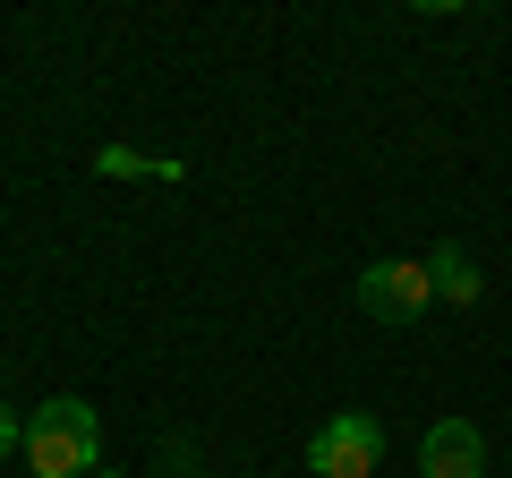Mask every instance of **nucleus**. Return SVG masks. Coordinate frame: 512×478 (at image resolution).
Segmentation results:
<instances>
[{
	"label": "nucleus",
	"mask_w": 512,
	"mask_h": 478,
	"mask_svg": "<svg viewBox=\"0 0 512 478\" xmlns=\"http://www.w3.org/2000/svg\"><path fill=\"white\" fill-rule=\"evenodd\" d=\"M359 308L384 316V325L427 316V308H436V274H427V257H376V265H359Z\"/></svg>",
	"instance_id": "7ed1b4c3"
},
{
	"label": "nucleus",
	"mask_w": 512,
	"mask_h": 478,
	"mask_svg": "<svg viewBox=\"0 0 512 478\" xmlns=\"http://www.w3.org/2000/svg\"><path fill=\"white\" fill-rule=\"evenodd\" d=\"M419 478H487V436L478 419H436L419 436Z\"/></svg>",
	"instance_id": "20e7f679"
},
{
	"label": "nucleus",
	"mask_w": 512,
	"mask_h": 478,
	"mask_svg": "<svg viewBox=\"0 0 512 478\" xmlns=\"http://www.w3.org/2000/svg\"><path fill=\"white\" fill-rule=\"evenodd\" d=\"M9 453H26V427H18V410L0 402V461H9Z\"/></svg>",
	"instance_id": "0eeeda50"
},
{
	"label": "nucleus",
	"mask_w": 512,
	"mask_h": 478,
	"mask_svg": "<svg viewBox=\"0 0 512 478\" xmlns=\"http://www.w3.org/2000/svg\"><path fill=\"white\" fill-rule=\"evenodd\" d=\"M94 171H103V180H180L171 154H137V146H103V154H94Z\"/></svg>",
	"instance_id": "423d86ee"
},
{
	"label": "nucleus",
	"mask_w": 512,
	"mask_h": 478,
	"mask_svg": "<svg viewBox=\"0 0 512 478\" xmlns=\"http://www.w3.org/2000/svg\"><path fill=\"white\" fill-rule=\"evenodd\" d=\"M94 478H120V470H94Z\"/></svg>",
	"instance_id": "6e6552de"
},
{
	"label": "nucleus",
	"mask_w": 512,
	"mask_h": 478,
	"mask_svg": "<svg viewBox=\"0 0 512 478\" xmlns=\"http://www.w3.org/2000/svg\"><path fill=\"white\" fill-rule=\"evenodd\" d=\"M26 470L35 478H94L103 470V419H94L77 393H52V402L26 419Z\"/></svg>",
	"instance_id": "f257e3e1"
},
{
	"label": "nucleus",
	"mask_w": 512,
	"mask_h": 478,
	"mask_svg": "<svg viewBox=\"0 0 512 478\" xmlns=\"http://www.w3.org/2000/svg\"><path fill=\"white\" fill-rule=\"evenodd\" d=\"M427 274H436V299H444V308H478V299H487V274H478L470 248H453V239L427 257Z\"/></svg>",
	"instance_id": "39448f33"
},
{
	"label": "nucleus",
	"mask_w": 512,
	"mask_h": 478,
	"mask_svg": "<svg viewBox=\"0 0 512 478\" xmlns=\"http://www.w3.org/2000/svg\"><path fill=\"white\" fill-rule=\"evenodd\" d=\"M376 461H384V419L376 410H342V419H325L308 436L316 478H376Z\"/></svg>",
	"instance_id": "f03ea898"
}]
</instances>
